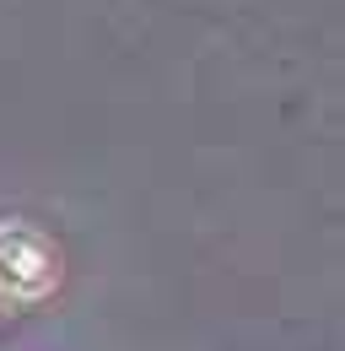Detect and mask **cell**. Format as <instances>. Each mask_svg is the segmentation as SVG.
Listing matches in <instances>:
<instances>
[{
    "instance_id": "obj_1",
    "label": "cell",
    "mask_w": 345,
    "mask_h": 351,
    "mask_svg": "<svg viewBox=\"0 0 345 351\" xmlns=\"http://www.w3.org/2000/svg\"><path fill=\"white\" fill-rule=\"evenodd\" d=\"M60 281V260L33 227H0V298H43Z\"/></svg>"
}]
</instances>
